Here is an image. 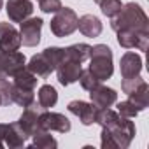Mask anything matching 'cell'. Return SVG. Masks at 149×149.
<instances>
[{"label":"cell","instance_id":"1","mask_svg":"<svg viewBox=\"0 0 149 149\" xmlns=\"http://www.w3.org/2000/svg\"><path fill=\"white\" fill-rule=\"evenodd\" d=\"M111 28L114 32H118V30H135V32L149 33V18L139 4L128 2L121 7V11L114 18H111Z\"/></svg>","mask_w":149,"mask_h":149},{"label":"cell","instance_id":"2","mask_svg":"<svg viewBox=\"0 0 149 149\" xmlns=\"http://www.w3.org/2000/svg\"><path fill=\"white\" fill-rule=\"evenodd\" d=\"M88 70L98 81L111 79L114 74V65H112V49L105 44H97L91 46V54H90V67Z\"/></svg>","mask_w":149,"mask_h":149},{"label":"cell","instance_id":"3","mask_svg":"<svg viewBox=\"0 0 149 149\" xmlns=\"http://www.w3.org/2000/svg\"><path fill=\"white\" fill-rule=\"evenodd\" d=\"M77 14L70 7H61L60 11L54 13V18L51 19L49 26L54 37H68L77 30Z\"/></svg>","mask_w":149,"mask_h":149},{"label":"cell","instance_id":"4","mask_svg":"<svg viewBox=\"0 0 149 149\" xmlns=\"http://www.w3.org/2000/svg\"><path fill=\"white\" fill-rule=\"evenodd\" d=\"M107 130L112 135L118 149H126L135 137V125L133 121H130V118H125V116H119V119Z\"/></svg>","mask_w":149,"mask_h":149},{"label":"cell","instance_id":"5","mask_svg":"<svg viewBox=\"0 0 149 149\" xmlns=\"http://www.w3.org/2000/svg\"><path fill=\"white\" fill-rule=\"evenodd\" d=\"M26 65V58L19 51H6L0 47V79H11Z\"/></svg>","mask_w":149,"mask_h":149},{"label":"cell","instance_id":"6","mask_svg":"<svg viewBox=\"0 0 149 149\" xmlns=\"http://www.w3.org/2000/svg\"><path fill=\"white\" fill-rule=\"evenodd\" d=\"M39 126H40V130L60 132V133H67L72 128V125H70L67 116H63L60 112H51L49 109L39 112Z\"/></svg>","mask_w":149,"mask_h":149},{"label":"cell","instance_id":"7","mask_svg":"<svg viewBox=\"0 0 149 149\" xmlns=\"http://www.w3.org/2000/svg\"><path fill=\"white\" fill-rule=\"evenodd\" d=\"M19 35H21V44L26 47H35L40 42V30L44 21L40 18H28L19 23Z\"/></svg>","mask_w":149,"mask_h":149},{"label":"cell","instance_id":"8","mask_svg":"<svg viewBox=\"0 0 149 149\" xmlns=\"http://www.w3.org/2000/svg\"><path fill=\"white\" fill-rule=\"evenodd\" d=\"M118 44L125 49H139L147 51L149 47V33L135 32V30H118Z\"/></svg>","mask_w":149,"mask_h":149},{"label":"cell","instance_id":"9","mask_svg":"<svg viewBox=\"0 0 149 149\" xmlns=\"http://www.w3.org/2000/svg\"><path fill=\"white\" fill-rule=\"evenodd\" d=\"M0 139H2L4 147L9 149H18L26 144V135L23 133L18 123H0Z\"/></svg>","mask_w":149,"mask_h":149},{"label":"cell","instance_id":"10","mask_svg":"<svg viewBox=\"0 0 149 149\" xmlns=\"http://www.w3.org/2000/svg\"><path fill=\"white\" fill-rule=\"evenodd\" d=\"M6 13L9 21L13 23H21L28 19L33 13V2L32 0H7L6 4Z\"/></svg>","mask_w":149,"mask_h":149},{"label":"cell","instance_id":"11","mask_svg":"<svg viewBox=\"0 0 149 149\" xmlns=\"http://www.w3.org/2000/svg\"><path fill=\"white\" fill-rule=\"evenodd\" d=\"M67 109H68L74 116H77L79 121H81L84 126H90V125L95 123L97 111H98L97 105H93V104H90V102H83V100H74V102H70Z\"/></svg>","mask_w":149,"mask_h":149},{"label":"cell","instance_id":"12","mask_svg":"<svg viewBox=\"0 0 149 149\" xmlns=\"http://www.w3.org/2000/svg\"><path fill=\"white\" fill-rule=\"evenodd\" d=\"M19 125V128L23 130V133L28 137L35 135L37 132H40V126H39V111H37V105H30V107H25L23 114L19 116V119L16 121Z\"/></svg>","mask_w":149,"mask_h":149},{"label":"cell","instance_id":"13","mask_svg":"<svg viewBox=\"0 0 149 149\" xmlns=\"http://www.w3.org/2000/svg\"><path fill=\"white\" fill-rule=\"evenodd\" d=\"M54 70H56V76H58L60 84L68 86V84L76 83L79 79L81 70H83V63H77V61H63Z\"/></svg>","mask_w":149,"mask_h":149},{"label":"cell","instance_id":"14","mask_svg":"<svg viewBox=\"0 0 149 149\" xmlns=\"http://www.w3.org/2000/svg\"><path fill=\"white\" fill-rule=\"evenodd\" d=\"M0 47L6 51H18L21 47V35L11 23H0Z\"/></svg>","mask_w":149,"mask_h":149},{"label":"cell","instance_id":"15","mask_svg":"<svg viewBox=\"0 0 149 149\" xmlns=\"http://www.w3.org/2000/svg\"><path fill=\"white\" fill-rule=\"evenodd\" d=\"M119 70H121V77H135L142 70V58L140 54L133 51H126L121 60H119Z\"/></svg>","mask_w":149,"mask_h":149},{"label":"cell","instance_id":"16","mask_svg":"<svg viewBox=\"0 0 149 149\" xmlns=\"http://www.w3.org/2000/svg\"><path fill=\"white\" fill-rule=\"evenodd\" d=\"M90 98H91L93 105H97L98 109H104V107H111V105H114L118 102V93L112 88L98 84L97 88H93L90 91Z\"/></svg>","mask_w":149,"mask_h":149},{"label":"cell","instance_id":"17","mask_svg":"<svg viewBox=\"0 0 149 149\" xmlns=\"http://www.w3.org/2000/svg\"><path fill=\"white\" fill-rule=\"evenodd\" d=\"M30 72H33L37 77H47L49 74L54 70V67L51 65V61L46 58L44 53H39V54H33L30 58V61L25 65Z\"/></svg>","mask_w":149,"mask_h":149},{"label":"cell","instance_id":"18","mask_svg":"<svg viewBox=\"0 0 149 149\" xmlns=\"http://www.w3.org/2000/svg\"><path fill=\"white\" fill-rule=\"evenodd\" d=\"M91 54V46L88 44H74L68 47H63V61H77V63H84L86 60H90Z\"/></svg>","mask_w":149,"mask_h":149},{"label":"cell","instance_id":"19","mask_svg":"<svg viewBox=\"0 0 149 149\" xmlns=\"http://www.w3.org/2000/svg\"><path fill=\"white\" fill-rule=\"evenodd\" d=\"M77 28L84 37H98L102 33V21L93 14H84L77 19Z\"/></svg>","mask_w":149,"mask_h":149},{"label":"cell","instance_id":"20","mask_svg":"<svg viewBox=\"0 0 149 149\" xmlns=\"http://www.w3.org/2000/svg\"><path fill=\"white\" fill-rule=\"evenodd\" d=\"M11 102L13 104H18L21 107H30L35 104V95H33V90H25V88H19L16 84L11 83Z\"/></svg>","mask_w":149,"mask_h":149},{"label":"cell","instance_id":"21","mask_svg":"<svg viewBox=\"0 0 149 149\" xmlns=\"http://www.w3.org/2000/svg\"><path fill=\"white\" fill-rule=\"evenodd\" d=\"M37 100H39V107L42 111H47V109H51V107L56 105V102H58V91L54 90V86L44 84V86L39 88Z\"/></svg>","mask_w":149,"mask_h":149},{"label":"cell","instance_id":"22","mask_svg":"<svg viewBox=\"0 0 149 149\" xmlns=\"http://www.w3.org/2000/svg\"><path fill=\"white\" fill-rule=\"evenodd\" d=\"M13 81V84H16V86H19V88H25V90H35V86H37V76L33 72H30L26 67H23L21 70H18L14 76L11 77Z\"/></svg>","mask_w":149,"mask_h":149},{"label":"cell","instance_id":"23","mask_svg":"<svg viewBox=\"0 0 149 149\" xmlns=\"http://www.w3.org/2000/svg\"><path fill=\"white\" fill-rule=\"evenodd\" d=\"M128 100L137 107L139 112L144 111V109H147V105H149V84L144 83L137 91H133V93L128 95Z\"/></svg>","mask_w":149,"mask_h":149},{"label":"cell","instance_id":"24","mask_svg":"<svg viewBox=\"0 0 149 149\" xmlns=\"http://www.w3.org/2000/svg\"><path fill=\"white\" fill-rule=\"evenodd\" d=\"M32 144H30V147L32 149H51V147H56L58 146V142H56V139H53L51 137V133L49 132H46V130H40V132H37L35 135H32Z\"/></svg>","mask_w":149,"mask_h":149},{"label":"cell","instance_id":"25","mask_svg":"<svg viewBox=\"0 0 149 149\" xmlns=\"http://www.w3.org/2000/svg\"><path fill=\"white\" fill-rule=\"evenodd\" d=\"M98 6H100L102 13H104L107 18H114V16L121 11V7H123L121 0H102Z\"/></svg>","mask_w":149,"mask_h":149},{"label":"cell","instance_id":"26","mask_svg":"<svg viewBox=\"0 0 149 149\" xmlns=\"http://www.w3.org/2000/svg\"><path fill=\"white\" fill-rule=\"evenodd\" d=\"M79 83H81V86H83V90H86V91H91L93 88H97L102 81H98L93 74L86 68V70H81V76H79V79H77Z\"/></svg>","mask_w":149,"mask_h":149},{"label":"cell","instance_id":"27","mask_svg":"<svg viewBox=\"0 0 149 149\" xmlns=\"http://www.w3.org/2000/svg\"><path fill=\"white\" fill-rule=\"evenodd\" d=\"M144 83H146V81L140 77V74H139V76H135V77H125V79L121 81V90H123V93L130 95V93L137 91Z\"/></svg>","mask_w":149,"mask_h":149},{"label":"cell","instance_id":"28","mask_svg":"<svg viewBox=\"0 0 149 149\" xmlns=\"http://www.w3.org/2000/svg\"><path fill=\"white\" fill-rule=\"evenodd\" d=\"M118 112L121 114V116H125V118H135L137 114H139V111H137V107L130 102V100H125V102H119L118 104Z\"/></svg>","mask_w":149,"mask_h":149},{"label":"cell","instance_id":"29","mask_svg":"<svg viewBox=\"0 0 149 149\" xmlns=\"http://www.w3.org/2000/svg\"><path fill=\"white\" fill-rule=\"evenodd\" d=\"M39 7H40V11H42V13L51 14V13L60 11L63 6H61L60 0H39Z\"/></svg>","mask_w":149,"mask_h":149},{"label":"cell","instance_id":"30","mask_svg":"<svg viewBox=\"0 0 149 149\" xmlns=\"http://www.w3.org/2000/svg\"><path fill=\"white\" fill-rule=\"evenodd\" d=\"M0 98L2 105H9L11 102V81L9 79H0Z\"/></svg>","mask_w":149,"mask_h":149},{"label":"cell","instance_id":"31","mask_svg":"<svg viewBox=\"0 0 149 149\" xmlns=\"http://www.w3.org/2000/svg\"><path fill=\"white\" fill-rule=\"evenodd\" d=\"M100 137H102V147L104 149H118L116 147V142H114V139H112V135L109 133L107 128H102Z\"/></svg>","mask_w":149,"mask_h":149},{"label":"cell","instance_id":"32","mask_svg":"<svg viewBox=\"0 0 149 149\" xmlns=\"http://www.w3.org/2000/svg\"><path fill=\"white\" fill-rule=\"evenodd\" d=\"M93 2H97V4H100V2H102V0H93Z\"/></svg>","mask_w":149,"mask_h":149},{"label":"cell","instance_id":"33","mask_svg":"<svg viewBox=\"0 0 149 149\" xmlns=\"http://www.w3.org/2000/svg\"><path fill=\"white\" fill-rule=\"evenodd\" d=\"M2 4H4V2H2V0H0V9H2Z\"/></svg>","mask_w":149,"mask_h":149},{"label":"cell","instance_id":"34","mask_svg":"<svg viewBox=\"0 0 149 149\" xmlns=\"http://www.w3.org/2000/svg\"><path fill=\"white\" fill-rule=\"evenodd\" d=\"M0 105H2V98H0Z\"/></svg>","mask_w":149,"mask_h":149},{"label":"cell","instance_id":"35","mask_svg":"<svg viewBox=\"0 0 149 149\" xmlns=\"http://www.w3.org/2000/svg\"><path fill=\"white\" fill-rule=\"evenodd\" d=\"M37 2H39V0H37Z\"/></svg>","mask_w":149,"mask_h":149}]
</instances>
